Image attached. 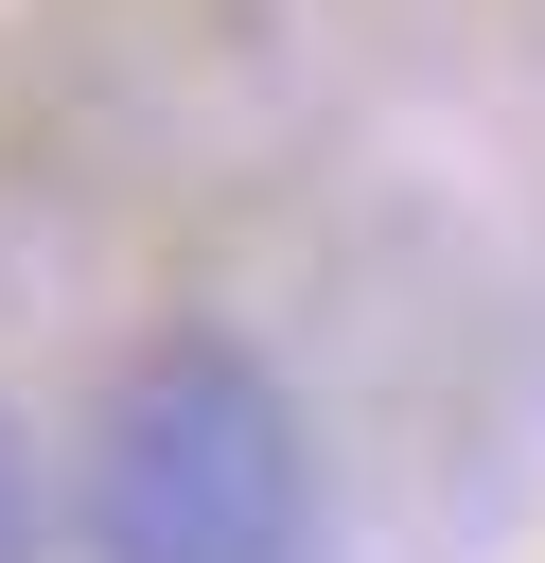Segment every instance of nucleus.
<instances>
[{
	"label": "nucleus",
	"instance_id": "1",
	"mask_svg": "<svg viewBox=\"0 0 545 563\" xmlns=\"http://www.w3.org/2000/svg\"><path fill=\"white\" fill-rule=\"evenodd\" d=\"M70 545L88 563H299L316 545L299 387L246 334H141L70 440Z\"/></svg>",
	"mask_w": 545,
	"mask_h": 563
},
{
	"label": "nucleus",
	"instance_id": "2",
	"mask_svg": "<svg viewBox=\"0 0 545 563\" xmlns=\"http://www.w3.org/2000/svg\"><path fill=\"white\" fill-rule=\"evenodd\" d=\"M53 545V475H35V440L0 422V563H35Z\"/></svg>",
	"mask_w": 545,
	"mask_h": 563
}]
</instances>
